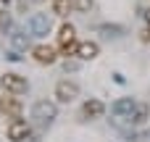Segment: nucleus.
<instances>
[{"instance_id": "7ed1b4c3", "label": "nucleus", "mask_w": 150, "mask_h": 142, "mask_svg": "<svg viewBox=\"0 0 150 142\" xmlns=\"http://www.w3.org/2000/svg\"><path fill=\"white\" fill-rule=\"evenodd\" d=\"M0 87H3L5 92H11V95H24L29 84H26V79L18 76V74H3V76H0Z\"/></svg>"}, {"instance_id": "412c9836", "label": "nucleus", "mask_w": 150, "mask_h": 142, "mask_svg": "<svg viewBox=\"0 0 150 142\" xmlns=\"http://www.w3.org/2000/svg\"><path fill=\"white\" fill-rule=\"evenodd\" d=\"M3 3H11V0H3Z\"/></svg>"}, {"instance_id": "4468645a", "label": "nucleus", "mask_w": 150, "mask_h": 142, "mask_svg": "<svg viewBox=\"0 0 150 142\" xmlns=\"http://www.w3.org/2000/svg\"><path fill=\"white\" fill-rule=\"evenodd\" d=\"M76 50H79V42H76V40L61 45V55H76Z\"/></svg>"}, {"instance_id": "f257e3e1", "label": "nucleus", "mask_w": 150, "mask_h": 142, "mask_svg": "<svg viewBox=\"0 0 150 142\" xmlns=\"http://www.w3.org/2000/svg\"><path fill=\"white\" fill-rule=\"evenodd\" d=\"M134 111H137V103H134L132 97H119V100L111 105V116H113V124H116V126L132 124V121H134Z\"/></svg>"}, {"instance_id": "1a4fd4ad", "label": "nucleus", "mask_w": 150, "mask_h": 142, "mask_svg": "<svg viewBox=\"0 0 150 142\" xmlns=\"http://www.w3.org/2000/svg\"><path fill=\"white\" fill-rule=\"evenodd\" d=\"M0 111L8 116V119H21V103L16 97H0Z\"/></svg>"}, {"instance_id": "ddd939ff", "label": "nucleus", "mask_w": 150, "mask_h": 142, "mask_svg": "<svg viewBox=\"0 0 150 142\" xmlns=\"http://www.w3.org/2000/svg\"><path fill=\"white\" fill-rule=\"evenodd\" d=\"M71 40H76V32H74V26H71V24H63V26H61V32H58V42L63 45V42H71Z\"/></svg>"}, {"instance_id": "a211bd4d", "label": "nucleus", "mask_w": 150, "mask_h": 142, "mask_svg": "<svg viewBox=\"0 0 150 142\" xmlns=\"http://www.w3.org/2000/svg\"><path fill=\"white\" fill-rule=\"evenodd\" d=\"M21 142H37V140H34V134H29V137H24Z\"/></svg>"}, {"instance_id": "dca6fc26", "label": "nucleus", "mask_w": 150, "mask_h": 142, "mask_svg": "<svg viewBox=\"0 0 150 142\" xmlns=\"http://www.w3.org/2000/svg\"><path fill=\"white\" fill-rule=\"evenodd\" d=\"M74 3H76L79 11H90V8H92V0H74Z\"/></svg>"}, {"instance_id": "f8f14e48", "label": "nucleus", "mask_w": 150, "mask_h": 142, "mask_svg": "<svg viewBox=\"0 0 150 142\" xmlns=\"http://www.w3.org/2000/svg\"><path fill=\"white\" fill-rule=\"evenodd\" d=\"M11 47H13V50H26V47H29V37L21 34V32H13V34H11Z\"/></svg>"}, {"instance_id": "9d476101", "label": "nucleus", "mask_w": 150, "mask_h": 142, "mask_svg": "<svg viewBox=\"0 0 150 142\" xmlns=\"http://www.w3.org/2000/svg\"><path fill=\"white\" fill-rule=\"evenodd\" d=\"M98 53H100V47H98V42H79V50H76V55L82 58V61H92V58H98Z\"/></svg>"}, {"instance_id": "20e7f679", "label": "nucleus", "mask_w": 150, "mask_h": 142, "mask_svg": "<svg viewBox=\"0 0 150 142\" xmlns=\"http://www.w3.org/2000/svg\"><path fill=\"white\" fill-rule=\"evenodd\" d=\"M55 97H58L61 103L76 100V97H79V84H76V82H69V79L58 82V84H55Z\"/></svg>"}, {"instance_id": "6ab92c4d", "label": "nucleus", "mask_w": 150, "mask_h": 142, "mask_svg": "<svg viewBox=\"0 0 150 142\" xmlns=\"http://www.w3.org/2000/svg\"><path fill=\"white\" fill-rule=\"evenodd\" d=\"M32 3H40V0H21V5H32Z\"/></svg>"}, {"instance_id": "39448f33", "label": "nucleus", "mask_w": 150, "mask_h": 142, "mask_svg": "<svg viewBox=\"0 0 150 142\" xmlns=\"http://www.w3.org/2000/svg\"><path fill=\"white\" fill-rule=\"evenodd\" d=\"M29 134H32V126H29L26 119H13V121L8 124V140L21 142L24 137H29Z\"/></svg>"}, {"instance_id": "aec40b11", "label": "nucleus", "mask_w": 150, "mask_h": 142, "mask_svg": "<svg viewBox=\"0 0 150 142\" xmlns=\"http://www.w3.org/2000/svg\"><path fill=\"white\" fill-rule=\"evenodd\" d=\"M145 21H148V26H150V11H148V13H145Z\"/></svg>"}, {"instance_id": "0eeeda50", "label": "nucleus", "mask_w": 150, "mask_h": 142, "mask_svg": "<svg viewBox=\"0 0 150 142\" xmlns=\"http://www.w3.org/2000/svg\"><path fill=\"white\" fill-rule=\"evenodd\" d=\"M32 53H34V61L42 63V66H50V63L58 61V53H55V47H50V45H37Z\"/></svg>"}, {"instance_id": "6e6552de", "label": "nucleus", "mask_w": 150, "mask_h": 142, "mask_svg": "<svg viewBox=\"0 0 150 142\" xmlns=\"http://www.w3.org/2000/svg\"><path fill=\"white\" fill-rule=\"evenodd\" d=\"M105 113V105L100 103V100H87L84 105H82V111H79V116L84 119V121H90V119H98V116H103Z\"/></svg>"}, {"instance_id": "423d86ee", "label": "nucleus", "mask_w": 150, "mask_h": 142, "mask_svg": "<svg viewBox=\"0 0 150 142\" xmlns=\"http://www.w3.org/2000/svg\"><path fill=\"white\" fill-rule=\"evenodd\" d=\"M29 32H32L34 37H45V34L50 32V16H47V13H32V18H29Z\"/></svg>"}, {"instance_id": "2eb2a0df", "label": "nucleus", "mask_w": 150, "mask_h": 142, "mask_svg": "<svg viewBox=\"0 0 150 142\" xmlns=\"http://www.w3.org/2000/svg\"><path fill=\"white\" fill-rule=\"evenodd\" d=\"M148 119V105H137V111H134V121L132 124H142Z\"/></svg>"}, {"instance_id": "f03ea898", "label": "nucleus", "mask_w": 150, "mask_h": 142, "mask_svg": "<svg viewBox=\"0 0 150 142\" xmlns=\"http://www.w3.org/2000/svg\"><path fill=\"white\" fill-rule=\"evenodd\" d=\"M55 116H58V108H55V103H50V100H40V103H34V108H32V119H34V124H40V126H50V124L55 121Z\"/></svg>"}, {"instance_id": "9b49d317", "label": "nucleus", "mask_w": 150, "mask_h": 142, "mask_svg": "<svg viewBox=\"0 0 150 142\" xmlns=\"http://www.w3.org/2000/svg\"><path fill=\"white\" fill-rule=\"evenodd\" d=\"M74 8H76V3H74V0H53V13H55V16H61V18H66Z\"/></svg>"}, {"instance_id": "f3484780", "label": "nucleus", "mask_w": 150, "mask_h": 142, "mask_svg": "<svg viewBox=\"0 0 150 142\" xmlns=\"http://www.w3.org/2000/svg\"><path fill=\"white\" fill-rule=\"evenodd\" d=\"M3 26H8V16H5V13H0V29H3Z\"/></svg>"}]
</instances>
